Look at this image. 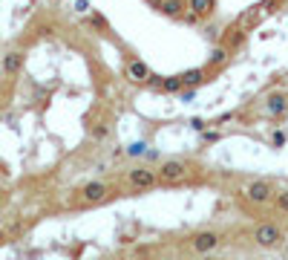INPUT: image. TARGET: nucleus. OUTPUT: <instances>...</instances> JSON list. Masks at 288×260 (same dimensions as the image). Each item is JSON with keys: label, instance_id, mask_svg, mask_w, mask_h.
I'll list each match as a JSON object with an SVG mask.
<instances>
[{"label": "nucleus", "instance_id": "7ed1b4c3", "mask_svg": "<svg viewBox=\"0 0 288 260\" xmlns=\"http://www.w3.org/2000/svg\"><path fill=\"white\" fill-rule=\"evenodd\" d=\"M185 173H188V165L179 162V159H170V162L161 165L159 179L161 182H179V179H185Z\"/></svg>", "mask_w": 288, "mask_h": 260}, {"label": "nucleus", "instance_id": "2eb2a0df", "mask_svg": "<svg viewBox=\"0 0 288 260\" xmlns=\"http://www.w3.org/2000/svg\"><path fill=\"white\" fill-rule=\"evenodd\" d=\"M225 61V49H213L211 52V64H222Z\"/></svg>", "mask_w": 288, "mask_h": 260}, {"label": "nucleus", "instance_id": "f257e3e1", "mask_svg": "<svg viewBox=\"0 0 288 260\" xmlns=\"http://www.w3.org/2000/svg\"><path fill=\"white\" fill-rule=\"evenodd\" d=\"M283 240H286L283 228L274 226V223H259V226L254 228V243L262 246V249H274V246H280Z\"/></svg>", "mask_w": 288, "mask_h": 260}, {"label": "nucleus", "instance_id": "dca6fc26", "mask_svg": "<svg viewBox=\"0 0 288 260\" xmlns=\"http://www.w3.org/2000/svg\"><path fill=\"white\" fill-rule=\"evenodd\" d=\"M0 199H3V196H0Z\"/></svg>", "mask_w": 288, "mask_h": 260}, {"label": "nucleus", "instance_id": "0eeeda50", "mask_svg": "<svg viewBox=\"0 0 288 260\" xmlns=\"http://www.w3.org/2000/svg\"><path fill=\"white\" fill-rule=\"evenodd\" d=\"M84 202H101L104 196H107V185L104 182H90V185H84Z\"/></svg>", "mask_w": 288, "mask_h": 260}, {"label": "nucleus", "instance_id": "39448f33", "mask_svg": "<svg viewBox=\"0 0 288 260\" xmlns=\"http://www.w3.org/2000/svg\"><path fill=\"white\" fill-rule=\"evenodd\" d=\"M156 173L153 171H147V168H135V171H130V185H135V188H153L156 185Z\"/></svg>", "mask_w": 288, "mask_h": 260}, {"label": "nucleus", "instance_id": "6e6552de", "mask_svg": "<svg viewBox=\"0 0 288 260\" xmlns=\"http://www.w3.org/2000/svg\"><path fill=\"white\" fill-rule=\"evenodd\" d=\"M20 66H23V55H20V52H9V55H3V72L15 75V72H20Z\"/></svg>", "mask_w": 288, "mask_h": 260}, {"label": "nucleus", "instance_id": "f03ea898", "mask_svg": "<svg viewBox=\"0 0 288 260\" xmlns=\"http://www.w3.org/2000/svg\"><path fill=\"white\" fill-rule=\"evenodd\" d=\"M216 246H219V234L216 231H199V234H193V240H191V249L196 255H211Z\"/></svg>", "mask_w": 288, "mask_h": 260}, {"label": "nucleus", "instance_id": "f8f14e48", "mask_svg": "<svg viewBox=\"0 0 288 260\" xmlns=\"http://www.w3.org/2000/svg\"><path fill=\"white\" fill-rule=\"evenodd\" d=\"M182 87H185V84H182V75H179V78H167V81H161V90H164V93H179Z\"/></svg>", "mask_w": 288, "mask_h": 260}, {"label": "nucleus", "instance_id": "4468645a", "mask_svg": "<svg viewBox=\"0 0 288 260\" xmlns=\"http://www.w3.org/2000/svg\"><path fill=\"white\" fill-rule=\"evenodd\" d=\"M274 202H277V208H280V211H286V214H288V191L277 194V196H274Z\"/></svg>", "mask_w": 288, "mask_h": 260}, {"label": "nucleus", "instance_id": "ddd939ff", "mask_svg": "<svg viewBox=\"0 0 288 260\" xmlns=\"http://www.w3.org/2000/svg\"><path fill=\"white\" fill-rule=\"evenodd\" d=\"M283 110H286V98L274 96L271 101H268V113H274V116H277V113H283Z\"/></svg>", "mask_w": 288, "mask_h": 260}, {"label": "nucleus", "instance_id": "20e7f679", "mask_svg": "<svg viewBox=\"0 0 288 260\" xmlns=\"http://www.w3.org/2000/svg\"><path fill=\"white\" fill-rule=\"evenodd\" d=\"M245 196H248L251 202H259V205H265V202H271L274 191H271V185H268V182H251V185L245 188Z\"/></svg>", "mask_w": 288, "mask_h": 260}, {"label": "nucleus", "instance_id": "1a4fd4ad", "mask_svg": "<svg viewBox=\"0 0 288 260\" xmlns=\"http://www.w3.org/2000/svg\"><path fill=\"white\" fill-rule=\"evenodd\" d=\"M191 12L196 18H205L213 12V0H191Z\"/></svg>", "mask_w": 288, "mask_h": 260}, {"label": "nucleus", "instance_id": "9d476101", "mask_svg": "<svg viewBox=\"0 0 288 260\" xmlns=\"http://www.w3.org/2000/svg\"><path fill=\"white\" fill-rule=\"evenodd\" d=\"M202 81H205V69H191V72L182 75V84H185V87H196V84H202Z\"/></svg>", "mask_w": 288, "mask_h": 260}, {"label": "nucleus", "instance_id": "423d86ee", "mask_svg": "<svg viewBox=\"0 0 288 260\" xmlns=\"http://www.w3.org/2000/svg\"><path fill=\"white\" fill-rule=\"evenodd\" d=\"M127 78L130 81H135V84L150 81V66L144 64V61H130L127 64Z\"/></svg>", "mask_w": 288, "mask_h": 260}, {"label": "nucleus", "instance_id": "9b49d317", "mask_svg": "<svg viewBox=\"0 0 288 260\" xmlns=\"http://www.w3.org/2000/svg\"><path fill=\"white\" fill-rule=\"evenodd\" d=\"M159 9L164 12V15H170V18H179L185 6H182V0H164V3H161Z\"/></svg>", "mask_w": 288, "mask_h": 260}]
</instances>
